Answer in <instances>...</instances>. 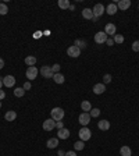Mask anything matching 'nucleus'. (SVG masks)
<instances>
[{"label": "nucleus", "instance_id": "obj_1", "mask_svg": "<svg viewBox=\"0 0 139 156\" xmlns=\"http://www.w3.org/2000/svg\"><path fill=\"white\" fill-rule=\"evenodd\" d=\"M50 114H51V119L54 120V121H60V120H63V117H64V110H63L61 107H53Z\"/></svg>", "mask_w": 139, "mask_h": 156}, {"label": "nucleus", "instance_id": "obj_2", "mask_svg": "<svg viewBox=\"0 0 139 156\" xmlns=\"http://www.w3.org/2000/svg\"><path fill=\"white\" fill-rule=\"evenodd\" d=\"M78 135H79V139L81 141H89L92 138V131L89 130L88 127H82L79 130V132H78Z\"/></svg>", "mask_w": 139, "mask_h": 156}, {"label": "nucleus", "instance_id": "obj_3", "mask_svg": "<svg viewBox=\"0 0 139 156\" xmlns=\"http://www.w3.org/2000/svg\"><path fill=\"white\" fill-rule=\"evenodd\" d=\"M38 74H39V70L35 67V65H32V67H28L26 68V71H25V75H26V78L29 81H32V80H35L38 77Z\"/></svg>", "mask_w": 139, "mask_h": 156}, {"label": "nucleus", "instance_id": "obj_4", "mask_svg": "<svg viewBox=\"0 0 139 156\" xmlns=\"http://www.w3.org/2000/svg\"><path fill=\"white\" fill-rule=\"evenodd\" d=\"M78 121H79V124H82L84 127H86V126L91 123V114H89V113H86V112L81 113L79 117H78Z\"/></svg>", "mask_w": 139, "mask_h": 156}, {"label": "nucleus", "instance_id": "obj_5", "mask_svg": "<svg viewBox=\"0 0 139 156\" xmlns=\"http://www.w3.org/2000/svg\"><path fill=\"white\" fill-rule=\"evenodd\" d=\"M39 73L42 74V77H45V78H53V75H54V73L51 71L50 65H43V67L39 70Z\"/></svg>", "mask_w": 139, "mask_h": 156}, {"label": "nucleus", "instance_id": "obj_6", "mask_svg": "<svg viewBox=\"0 0 139 156\" xmlns=\"http://www.w3.org/2000/svg\"><path fill=\"white\" fill-rule=\"evenodd\" d=\"M92 11H93V17L99 18L100 15H103V13L106 11V7H104L102 3H97L95 7H93V10H92Z\"/></svg>", "mask_w": 139, "mask_h": 156}, {"label": "nucleus", "instance_id": "obj_7", "mask_svg": "<svg viewBox=\"0 0 139 156\" xmlns=\"http://www.w3.org/2000/svg\"><path fill=\"white\" fill-rule=\"evenodd\" d=\"M107 38H109V37H107V33L103 32V31H100V32L95 33V42H96V43H99V45L106 43Z\"/></svg>", "mask_w": 139, "mask_h": 156}, {"label": "nucleus", "instance_id": "obj_8", "mask_svg": "<svg viewBox=\"0 0 139 156\" xmlns=\"http://www.w3.org/2000/svg\"><path fill=\"white\" fill-rule=\"evenodd\" d=\"M67 55L70 56V57H78V56L81 55V49L79 47H77L75 45H73V46H70L68 49H67Z\"/></svg>", "mask_w": 139, "mask_h": 156}, {"label": "nucleus", "instance_id": "obj_9", "mask_svg": "<svg viewBox=\"0 0 139 156\" xmlns=\"http://www.w3.org/2000/svg\"><path fill=\"white\" fill-rule=\"evenodd\" d=\"M42 127H43L45 131H51V130H54V128H56V121H54L53 119L45 120L43 124H42Z\"/></svg>", "mask_w": 139, "mask_h": 156}, {"label": "nucleus", "instance_id": "obj_10", "mask_svg": "<svg viewBox=\"0 0 139 156\" xmlns=\"http://www.w3.org/2000/svg\"><path fill=\"white\" fill-rule=\"evenodd\" d=\"M2 80H3V85L4 87H7V88H13L15 85L14 75H6V77H3Z\"/></svg>", "mask_w": 139, "mask_h": 156}, {"label": "nucleus", "instance_id": "obj_11", "mask_svg": "<svg viewBox=\"0 0 139 156\" xmlns=\"http://www.w3.org/2000/svg\"><path fill=\"white\" fill-rule=\"evenodd\" d=\"M104 32L107 33V37H114L116 32H117V27L114 25V24H111V22H109V24H106Z\"/></svg>", "mask_w": 139, "mask_h": 156}, {"label": "nucleus", "instance_id": "obj_12", "mask_svg": "<svg viewBox=\"0 0 139 156\" xmlns=\"http://www.w3.org/2000/svg\"><path fill=\"white\" fill-rule=\"evenodd\" d=\"M117 7L122 11L128 10V8L131 7V0H120V2L117 3Z\"/></svg>", "mask_w": 139, "mask_h": 156}, {"label": "nucleus", "instance_id": "obj_13", "mask_svg": "<svg viewBox=\"0 0 139 156\" xmlns=\"http://www.w3.org/2000/svg\"><path fill=\"white\" fill-rule=\"evenodd\" d=\"M104 91H106V85L103 82L96 84L95 87H93V94H96V95H102Z\"/></svg>", "mask_w": 139, "mask_h": 156}, {"label": "nucleus", "instance_id": "obj_14", "mask_svg": "<svg viewBox=\"0 0 139 156\" xmlns=\"http://www.w3.org/2000/svg\"><path fill=\"white\" fill-rule=\"evenodd\" d=\"M57 138H59V139H67V138H70V130H67V128H61V130H59V132H57Z\"/></svg>", "mask_w": 139, "mask_h": 156}, {"label": "nucleus", "instance_id": "obj_15", "mask_svg": "<svg viewBox=\"0 0 139 156\" xmlns=\"http://www.w3.org/2000/svg\"><path fill=\"white\" fill-rule=\"evenodd\" d=\"M57 145H59V138H50V139H48V142H46V146H48L49 149L57 148Z\"/></svg>", "mask_w": 139, "mask_h": 156}, {"label": "nucleus", "instance_id": "obj_16", "mask_svg": "<svg viewBox=\"0 0 139 156\" xmlns=\"http://www.w3.org/2000/svg\"><path fill=\"white\" fill-rule=\"evenodd\" d=\"M4 119L7 120V121H14V120L17 119V112L8 110V112H6V114H4Z\"/></svg>", "mask_w": 139, "mask_h": 156}, {"label": "nucleus", "instance_id": "obj_17", "mask_svg": "<svg viewBox=\"0 0 139 156\" xmlns=\"http://www.w3.org/2000/svg\"><path fill=\"white\" fill-rule=\"evenodd\" d=\"M117 10H118V7H117V4H114V3H111V4H109L106 7V13L109 15H114L116 13H117Z\"/></svg>", "mask_w": 139, "mask_h": 156}, {"label": "nucleus", "instance_id": "obj_18", "mask_svg": "<svg viewBox=\"0 0 139 156\" xmlns=\"http://www.w3.org/2000/svg\"><path fill=\"white\" fill-rule=\"evenodd\" d=\"M97 127H99V130H102V131H107L110 128V123L107 121V120H100L99 123H97Z\"/></svg>", "mask_w": 139, "mask_h": 156}, {"label": "nucleus", "instance_id": "obj_19", "mask_svg": "<svg viewBox=\"0 0 139 156\" xmlns=\"http://www.w3.org/2000/svg\"><path fill=\"white\" fill-rule=\"evenodd\" d=\"M82 17H84L85 20L93 18V11H92V8H84V10H82Z\"/></svg>", "mask_w": 139, "mask_h": 156}, {"label": "nucleus", "instance_id": "obj_20", "mask_svg": "<svg viewBox=\"0 0 139 156\" xmlns=\"http://www.w3.org/2000/svg\"><path fill=\"white\" fill-rule=\"evenodd\" d=\"M120 155H121V156H132L131 148H129V146H127V145L121 146V149H120Z\"/></svg>", "mask_w": 139, "mask_h": 156}, {"label": "nucleus", "instance_id": "obj_21", "mask_svg": "<svg viewBox=\"0 0 139 156\" xmlns=\"http://www.w3.org/2000/svg\"><path fill=\"white\" fill-rule=\"evenodd\" d=\"M53 80H54L56 84H64V81H66V77L63 75L61 73H57L53 75Z\"/></svg>", "mask_w": 139, "mask_h": 156}, {"label": "nucleus", "instance_id": "obj_22", "mask_svg": "<svg viewBox=\"0 0 139 156\" xmlns=\"http://www.w3.org/2000/svg\"><path fill=\"white\" fill-rule=\"evenodd\" d=\"M81 109L84 110V112L89 113V112L92 110V105H91V102H89V100H84L82 103H81Z\"/></svg>", "mask_w": 139, "mask_h": 156}, {"label": "nucleus", "instance_id": "obj_23", "mask_svg": "<svg viewBox=\"0 0 139 156\" xmlns=\"http://www.w3.org/2000/svg\"><path fill=\"white\" fill-rule=\"evenodd\" d=\"M25 64L28 67H32V65L36 64V57L35 56H26L25 57Z\"/></svg>", "mask_w": 139, "mask_h": 156}, {"label": "nucleus", "instance_id": "obj_24", "mask_svg": "<svg viewBox=\"0 0 139 156\" xmlns=\"http://www.w3.org/2000/svg\"><path fill=\"white\" fill-rule=\"evenodd\" d=\"M59 7L60 8H63V10H66V8H70V6H71V4H70V0H59Z\"/></svg>", "mask_w": 139, "mask_h": 156}, {"label": "nucleus", "instance_id": "obj_25", "mask_svg": "<svg viewBox=\"0 0 139 156\" xmlns=\"http://www.w3.org/2000/svg\"><path fill=\"white\" fill-rule=\"evenodd\" d=\"M24 94H25V89H24V88H14V95L17 98H22Z\"/></svg>", "mask_w": 139, "mask_h": 156}, {"label": "nucleus", "instance_id": "obj_26", "mask_svg": "<svg viewBox=\"0 0 139 156\" xmlns=\"http://www.w3.org/2000/svg\"><path fill=\"white\" fill-rule=\"evenodd\" d=\"M74 148H75V151H82V149L85 148V142L79 139V141H77L74 144Z\"/></svg>", "mask_w": 139, "mask_h": 156}, {"label": "nucleus", "instance_id": "obj_27", "mask_svg": "<svg viewBox=\"0 0 139 156\" xmlns=\"http://www.w3.org/2000/svg\"><path fill=\"white\" fill-rule=\"evenodd\" d=\"M113 39H114V43H117V45H120V43L124 42V37L120 35V33H116V35L113 37Z\"/></svg>", "mask_w": 139, "mask_h": 156}, {"label": "nucleus", "instance_id": "obj_28", "mask_svg": "<svg viewBox=\"0 0 139 156\" xmlns=\"http://www.w3.org/2000/svg\"><path fill=\"white\" fill-rule=\"evenodd\" d=\"M7 13H8V7H7V4L0 3V14H2V15H6Z\"/></svg>", "mask_w": 139, "mask_h": 156}, {"label": "nucleus", "instance_id": "obj_29", "mask_svg": "<svg viewBox=\"0 0 139 156\" xmlns=\"http://www.w3.org/2000/svg\"><path fill=\"white\" fill-rule=\"evenodd\" d=\"M89 114H91V117H99L100 116V110L97 109V107H93V109L89 112Z\"/></svg>", "mask_w": 139, "mask_h": 156}, {"label": "nucleus", "instance_id": "obj_30", "mask_svg": "<svg viewBox=\"0 0 139 156\" xmlns=\"http://www.w3.org/2000/svg\"><path fill=\"white\" fill-rule=\"evenodd\" d=\"M75 46L79 47V49H84V47H86V42H85V40H81V39H77L75 40Z\"/></svg>", "mask_w": 139, "mask_h": 156}, {"label": "nucleus", "instance_id": "obj_31", "mask_svg": "<svg viewBox=\"0 0 139 156\" xmlns=\"http://www.w3.org/2000/svg\"><path fill=\"white\" fill-rule=\"evenodd\" d=\"M110 82H111V75L110 74H104L103 75V84L106 85V84H110Z\"/></svg>", "mask_w": 139, "mask_h": 156}, {"label": "nucleus", "instance_id": "obj_32", "mask_svg": "<svg viewBox=\"0 0 139 156\" xmlns=\"http://www.w3.org/2000/svg\"><path fill=\"white\" fill-rule=\"evenodd\" d=\"M51 71H53L54 74L60 73V64H53L51 65Z\"/></svg>", "mask_w": 139, "mask_h": 156}, {"label": "nucleus", "instance_id": "obj_33", "mask_svg": "<svg viewBox=\"0 0 139 156\" xmlns=\"http://www.w3.org/2000/svg\"><path fill=\"white\" fill-rule=\"evenodd\" d=\"M132 50H134V52H139V40H135V42L132 43Z\"/></svg>", "mask_w": 139, "mask_h": 156}, {"label": "nucleus", "instance_id": "obj_34", "mask_svg": "<svg viewBox=\"0 0 139 156\" xmlns=\"http://www.w3.org/2000/svg\"><path fill=\"white\" fill-rule=\"evenodd\" d=\"M31 87H32V85H31V82H29V81H26V82H24V87H22V88H24L25 91H29Z\"/></svg>", "mask_w": 139, "mask_h": 156}, {"label": "nucleus", "instance_id": "obj_35", "mask_svg": "<svg viewBox=\"0 0 139 156\" xmlns=\"http://www.w3.org/2000/svg\"><path fill=\"white\" fill-rule=\"evenodd\" d=\"M56 128H59V130L64 128V123H63L61 120H60V121H56Z\"/></svg>", "mask_w": 139, "mask_h": 156}, {"label": "nucleus", "instance_id": "obj_36", "mask_svg": "<svg viewBox=\"0 0 139 156\" xmlns=\"http://www.w3.org/2000/svg\"><path fill=\"white\" fill-rule=\"evenodd\" d=\"M106 45H107V46H113V45H114V39H113V38H107Z\"/></svg>", "mask_w": 139, "mask_h": 156}, {"label": "nucleus", "instance_id": "obj_37", "mask_svg": "<svg viewBox=\"0 0 139 156\" xmlns=\"http://www.w3.org/2000/svg\"><path fill=\"white\" fill-rule=\"evenodd\" d=\"M4 98H6V92H4L3 89H0V100H3Z\"/></svg>", "mask_w": 139, "mask_h": 156}, {"label": "nucleus", "instance_id": "obj_38", "mask_svg": "<svg viewBox=\"0 0 139 156\" xmlns=\"http://www.w3.org/2000/svg\"><path fill=\"white\" fill-rule=\"evenodd\" d=\"M66 156H77V153L74 151H68V152H66Z\"/></svg>", "mask_w": 139, "mask_h": 156}, {"label": "nucleus", "instance_id": "obj_39", "mask_svg": "<svg viewBox=\"0 0 139 156\" xmlns=\"http://www.w3.org/2000/svg\"><path fill=\"white\" fill-rule=\"evenodd\" d=\"M42 33H43V32H40V31H36V32L33 33V38H40V37H42Z\"/></svg>", "mask_w": 139, "mask_h": 156}, {"label": "nucleus", "instance_id": "obj_40", "mask_svg": "<svg viewBox=\"0 0 139 156\" xmlns=\"http://www.w3.org/2000/svg\"><path fill=\"white\" fill-rule=\"evenodd\" d=\"M3 67H4V60H3L2 57H0V70L3 68Z\"/></svg>", "mask_w": 139, "mask_h": 156}, {"label": "nucleus", "instance_id": "obj_41", "mask_svg": "<svg viewBox=\"0 0 139 156\" xmlns=\"http://www.w3.org/2000/svg\"><path fill=\"white\" fill-rule=\"evenodd\" d=\"M59 156H66V152L64 151H59Z\"/></svg>", "mask_w": 139, "mask_h": 156}, {"label": "nucleus", "instance_id": "obj_42", "mask_svg": "<svg viewBox=\"0 0 139 156\" xmlns=\"http://www.w3.org/2000/svg\"><path fill=\"white\" fill-rule=\"evenodd\" d=\"M3 88V80H0V89Z\"/></svg>", "mask_w": 139, "mask_h": 156}, {"label": "nucleus", "instance_id": "obj_43", "mask_svg": "<svg viewBox=\"0 0 139 156\" xmlns=\"http://www.w3.org/2000/svg\"><path fill=\"white\" fill-rule=\"evenodd\" d=\"M0 107H2V102H0Z\"/></svg>", "mask_w": 139, "mask_h": 156}]
</instances>
